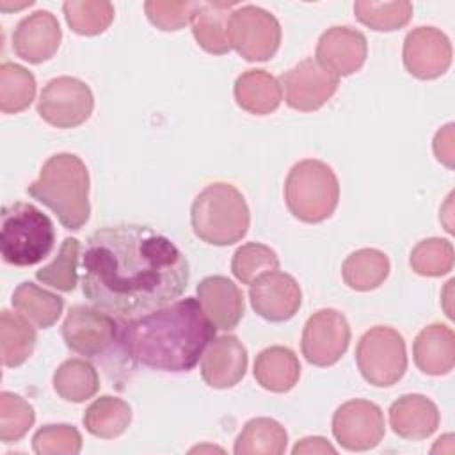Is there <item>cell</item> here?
Instances as JSON below:
<instances>
[{
    "mask_svg": "<svg viewBox=\"0 0 455 455\" xmlns=\"http://www.w3.org/2000/svg\"><path fill=\"white\" fill-rule=\"evenodd\" d=\"M82 291L98 309L133 318L176 300L188 283V261L149 226L96 229L82 256Z\"/></svg>",
    "mask_w": 455,
    "mask_h": 455,
    "instance_id": "6da1fadb",
    "label": "cell"
},
{
    "mask_svg": "<svg viewBox=\"0 0 455 455\" xmlns=\"http://www.w3.org/2000/svg\"><path fill=\"white\" fill-rule=\"evenodd\" d=\"M215 338V325L194 297L119 323L121 355L160 371H190Z\"/></svg>",
    "mask_w": 455,
    "mask_h": 455,
    "instance_id": "7a4b0ae2",
    "label": "cell"
},
{
    "mask_svg": "<svg viewBox=\"0 0 455 455\" xmlns=\"http://www.w3.org/2000/svg\"><path fill=\"white\" fill-rule=\"evenodd\" d=\"M27 194L48 206L68 229L76 231L89 220V172L73 153L50 156L43 164L39 178L27 187Z\"/></svg>",
    "mask_w": 455,
    "mask_h": 455,
    "instance_id": "3957f363",
    "label": "cell"
},
{
    "mask_svg": "<svg viewBox=\"0 0 455 455\" xmlns=\"http://www.w3.org/2000/svg\"><path fill=\"white\" fill-rule=\"evenodd\" d=\"M194 235L210 245H231L249 229L251 213L242 192L231 183H210L194 199L190 208Z\"/></svg>",
    "mask_w": 455,
    "mask_h": 455,
    "instance_id": "277c9868",
    "label": "cell"
},
{
    "mask_svg": "<svg viewBox=\"0 0 455 455\" xmlns=\"http://www.w3.org/2000/svg\"><path fill=\"white\" fill-rule=\"evenodd\" d=\"M0 251L5 263L30 267L44 259L55 243L53 222L30 203H12L0 213Z\"/></svg>",
    "mask_w": 455,
    "mask_h": 455,
    "instance_id": "5b68a950",
    "label": "cell"
},
{
    "mask_svg": "<svg viewBox=\"0 0 455 455\" xmlns=\"http://www.w3.org/2000/svg\"><path fill=\"white\" fill-rule=\"evenodd\" d=\"M284 201L290 213L302 222L329 219L339 201V183L334 171L320 160L297 162L284 181Z\"/></svg>",
    "mask_w": 455,
    "mask_h": 455,
    "instance_id": "8992f818",
    "label": "cell"
},
{
    "mask_svg": "<svg viewBox=\"0 0 455 455\" xmlns=\"http://www.w3.org/2000/svg\"><path fill=\"white\" fill-rule=\"evenodd\" d=\"M355 361L361 375L371 386L396 384L407 370L403 336L387 325L371 327L357 343Z\"/></svg>",
    "mask_w": 455,
    "mask_h": 455,
    "instance_id": "52a82bcc",
    "label": "cell"
},
{
    "mask_svg": "<svg viewBox=\"0 0 455 455\" xmlns=\"http://www.w3.org/2000/svg\"><path fill=\"white\" fill-rule=\"evenodd\" d=\"M229 43L245 60H268L279 48L281 25L258 5H242L229 18Z\"/></svg>",
    "mask_w": 455,
    "mask_h": 455,
    "instance_id": "ba28073f",
    "label": "cell"
},
{
    "mask_svg": "<svg viewBox=\"0 0 455 455\" xmlns=\"http://www.w3.org/2000/svg\"><path fill=\"white\" fill-rule=\"evenodd\" d=\"M94 96L89 85L75 76L52 78L41 91L37 114L55 128H75L89 119Z\"/></svg>",
    "mask_w": 455,
    "mask_h": 455,
    "instance_id": "9c48e42d",
    "label": "cell"
},
{
    "mask_svg": "<svg viewBox=\"0 0 455 455\" xmlns=\"http://www.w3.org/2000/svg\"><path fill=\"white\" fill-rule=\"evenodd\" d=\"M119 323L110 313L76 304L69 307L62 323V338L66 345L85 357H100L117 343Z\"/></svg>",
    "mask_w": 455,
    "mask_h": 455,
    "instance_id": "30bf717a",
    "label": "cell"
},
{
    "mask_svg": "<svg viewBox=\"0 0 455 455\" xmlns=\"http://www.w3.org/2000/svg\"><path fill=\"white\" fill-rule=\"evenodd\" d=\"M350 343V325L336 309L313 313L302 331V355L315 366H331L339 361Z\"/></svg>",
    "mask_w": 455,
    "mask_h": 455,
    "instance_id": "8fae6325",
    "label": "cell"
},
{
    "mask_svg": "<svg viewBox=\"0 0 455 455\" xmlns=\"http://www.w3.org/2000/svg\"><path fill=\"white\" fill-rule=\"evenodd\" d=\"M332 434L345 450H371L386 434L384 412L377 403L368 400L345 402L332 416Z\"/></svg>",
    "mask_w": 455,
    "mask_h": 455,
    "instance_id": "7c38bea8",
    "label": "cell"
},
{
    "mask_svg": "<svg viewBox=\"0 0 455 455\" xmlns=\"http://www.w3.org/2000/svg\"><path fill=\"white\" fill-rule=\"evenodd\" d=\"M339 78L322 68L315 59H306L281 75V89L288 107L313 112L323 107L338 91Z\"/></svg>",
    "mask_w": 455,
    "mask_h": 455,
    "instance_id": "4fadbf2b",
    "label": "cell"
},
{
    "mask_svg": "<svg viewBox=\"0 0 455 455\" xmlns=\"http://www.w3.org/2000/svg\"><path fill=\"white\" fill-rule=\"evenodd\" d=\"M451 64V43L435 27H418L405 36L403 66L419 78L432 80L448 71Z\"/></svg>",
    "mask_w": 455,
    "mask_h": 455,
    "instance_id": "5bb4252c",
    "label": "cell"
},
{
    "mask_svg": "<svg viewBox=\"0 0 455 455\" xmlns=\"http://www.w3.org/2000/svg\"><path fill=\"white\" fill-rule=\"evenodd\" d=\"M252 309L268 322H286L300 307L299 283L284 272L274 270L258 277L249 290Z\"/></svg>",
    "mask_w": 455,
    "mask_h": 455,
    "instance_id": "9a60e30c",
    "label": "cell"
},
{
    "mask_svg": "<svg viewBox=\"0 0 455 455\" xmlns=\"http://www.w3.org/2000/svg\"><path fill=\"white\" fill-rule=\"evenodd\" d=\"M366 53L368 44L363 32L350 27H331L318 39L315 60L339 78L361 69Z\"/></svg>",
    "mask_w": 455,
    "mask_h": 455,
    "instance_id": "2e32d148",
    "label": "cell"
},
{
    "mask_svg": "<svg viewBox=\"0 0 455 455\" xmlns=\"http://www.w3.org/2000/svg\"><path fill=\"white\" fill-rule=\"evenodd\" d=\"M62 39L60 25L50 11H36L25 16L12 34L14 53L30 62L39 64L55 55Z\"/></svg>",
    "mask_w": 455,
    "mask_h": 455,
    "instance_id": "e0dca14e",
    "label": "cell"
},
{
    "mask_svg": "<svg viewBox=\"0 0 455 455\" xmlns=\"http://www.w3.org/2000/svg\"><path fill=\"white\" fill-rule=\"evenodd\" d=\"M247 370V350L236 336L213 338L201 357L203 380L215 389L236 386Z\"/></svg>",
    "mask_w": 455,
    "mask_h": 455,
    "instance_id": "ac0fdd59",
    "label": "cell"
},
{
    "mask_svg": "<svg viewBox=\"0 0 455 455\" xmlns=\"http://www.w3.org/2000/svg\"><path fill=\"white\" fill-rule=\"evenodd\" d=\"M196 291L204 315L215 329L229 331L238 325L243 316V297L231 279L208 275L197 284Z\"/></svg>",
    "mask_w": 455,
    "mask_h": 455,
    "instance_id": "d6986e66",
    "label": "cell"
},
{
    "mask_svg": "<svg viewBox=\"0 0 455 455\" xmlns=\"http://www.w3.org/2000/svg\"><path fill=\"white\" fill-rule=\"evenodd\" d=\"M389 425L402 439H427L439 427V409L423 395H403L389 407Z\"/></svg>",
    "mask_w": 455,
    "mask_h": 455,
    "instance_id": "ffe728a7",
    "label": "cell"
},
{
    "mask_svg": "<svg viewBox=\"0 0 455 455\" xmlns=\"http://www.w3.org/2000/svg\"><path fill=\"white\" fill-rule=\"evenodd\" d=\"M416 366L427 375H446L455 364V334L448 325L432 323L419 331L412 345Z\"/></svg>",
    "mask_w": 455,
    "mask_h": 455,
    "instance_id": "44dd1931",
    "label": "cell"
},
{
    "mask_svg": "<svg viewBox=\"0 0 455 455\" xmlns=\"http://www.w3.org/2000/svg\"><path fill=\"white\" fill-rule=\"evenodd\" d=\"M235 2H199L190 20L197 44L208 53L222 55L231 50L229 18Z\"/></svg>",
    "mask_w": 455,
    "mask_h": 455,
    "instance_id": "7402d4cb",
    "label": "cell"
},
{
    "mask_svg": "<svg viewBox=\"0 0 455 455\" xmlns=\"http://www.w3.org/2000/svg\"><path fill=\"white\" fill-rule=\"evenodd\" d=\"M235 100L240 108L254 116H267L281 105V84L265 69H249L235 82Z\"/></svg>",
    "mask_w": 455,
    "mask_h": 455,
    "instance_id": "603a6c76",
    "label": "cell"
},
{
    "mask_svg": "<svg viewBox=\"0 0 455 455\" xmlns=\"http://www.w3.org/2000/svg\"><path fill=\"white\" fill-rule=\"evenodd\" d=\"M300 363L288 347H268L254 361V379L272 393H286L299 382Z\"/></svg>",
    "mask_w": 455,
    "mask_h": 455,
    "instance_id": "cb8c5ba5",
    "label": "cell"
},
{
    "mask_svg": "<svg viewBox=\"0 0 455 455\" xmlns=\"http://www.w3.org/2000/svg\"><path fill=\"white\" fill-rule=\"evenodd\" d=\"M12 307L39 329L52 327L64 307L62 297L52 293L32 281H23L12 293Z\"/></svg>",
    "mask_w": 455,
    "mask_h": 455,
    "instance_id": "d4e9b609",
    "label": "cell"
},
{
    "mask_svg": "<svg viewBox=\"0 0 455 455\" xmlns=\"http://www.w3.org/2000/svg\"><path fill=\"white\" fill-rule=\"evenodd\" d=\"M36 347V329L30 322L9 309L0 315V359L7 368H16L23 364L34 352Z\"/></svg>",
    "mask_w": 455,
    "mask_h": 455,
    "instance_id": "484cf974",
    "label": "cell"
},
{
    "mask_svg": "<svg viewBox=\"0 0 455 455\" xmlns=\"http://www.w3.org/2000/svg\"><path fill=\"white\" fill-rule=\"evenodd\" d=\"M288 434L272 418L249 419L235 441L236 455H281L286 450Z\"/></svg>",
    "mask_w": 455,
    "mask_h": 455,
    "instance_id": "4316f807",
    "label": "cell"
},
{
    "mask_svg": "<svg viewBox=\"0 0 455 455\" xmlns=\"http://www.w3.org/2000/svg\"><path fill=\"white\" fill-rule=\"evenodd\" d=\"M82 421L85 430L94 437L114 439L128 428L132 421V409L124 400L105 395L96 398L85 409Z\"/></svg>",
    "mask_w": 455,
    "mask_h": 455,
    "instance_id": "83f0119b",
    "label": "cell"
},
{
    "mask_svg": "<svg viewBox=\"0 0 455 455\" xmlns=\"http://www.w3.org/2000/svg\"><path fill=\"white\" fill-rule=\"evenodd\" d=\"M387 274L389 259L379 249H359L352 252L341 267L345 284L357 291H368L380 286Z\"/></svg>",
    "mask_w": 455,
    "mask_h": 455,
    "instance_id": "f1b7e54d",
    "label": "cell"
},
{
    "mask_svg": "<svg viewBox=\"0 0 455 455\" xmlns=\"http://www.w3.org/2000/svg\"><path fill=\"white\" fill-rule=\"evenodd\" d=\"M53 389L66 402H85L100 389L96 368L84 359H68L53 373Z\"/></svg>",
    "mask_w": 455,
    "mask_h": 455,
    "instance_id": "f546056e",
    "label": "cell"
},
{
    "mask_svg": "<svg viewBox=\"0 0 455 455\" xmlns=\"http://www.w3.org/2000/svg\"><path fill=\"white\" fill-rule=\"evenodd\" d=\"M34 96V75L20 64L4 62L0 66V110L4 114H18L30 107Z\"/></svg>",
    "mask_w": 455,
    "mask_h": 455,
    "instance_id": "4dcf8cb0",
    "label": "cell"
},
{
    "mask_svg": "<svg viewBox=\"0 0 455 455\" xmlns=\"http://www.w3.org/2000/svg\"><path fill=\"white\" fill-rule=\"evenodd\" d=\"M68 25L80 36H96L114 20V5L107 0H68L62 5Z\"/></svg>",
    "mask_w": 455,
    "mask_h": 455,
    "instance_id": "1f68e13d",
    "label": "cell"
},
{
    "mask_svg": "<svg viewBox=\"0 0 455 455\" xmlns=\"http://www.w3.org/2000/svg\"><path fill=\"white\" fill-rule=\"evenodd\" d=\"M355 18L379 32H393L409 23L412 18V4L411 2H368L359 0L354 4Z\"/></svg>",
    "mask_w": 455,
    "mask_h": 455,
    "instance_id": "d6a6232c",
    "label": "cell"
},
{
    "mask_svg": "<svg viewBox=\"0 0 455 455\" xmlns=\"http://www.w3.org/2000/svg\"><path fill=\"white\" fill-rule=\"evenodd\" d=\"M277 254L263 243L249 242L238 247L231 259V270L238 281L243 284H252L258 277L277 270Z\"/></svg>",
    "mask_w": 455,
    "mask_h": 455,
    "instance_id": "836d02e7",
    "label": "cell"
},
{
    "mask_svg": "<svg viewBox=\"0 0 455 455\" xmlns=\"http://www.w3.org/2000/svg\"><path fill=\"white\" fill-rule=\"evenodd\" d=\"M80 242L76 238H66L52 263L36 272L37 281L57 288L60 291H73L76 286V263H78Z\"/></svg>",
    "mask_w": 455,
    "mask_h": 455,
    "instance_id": "e575fe53",
    "label": "cell"
},
{
    "mask_svg": "<svg viewBox=\"0 0 455 455\" xmlns=\"http://www.w3.org/2000/svg\"><path fill=\"white\" fill-rule=\"evenodd\" d=\"M411 267L427 277L444 275L453 268V245L444 238L421 240L411 252Z\"/></svg>",
    "mask_w": 455,
    "mask_h": 455,
    "instance_id": "d590c367",
    "label": "cell"
},
{
    "mask_svg": "<svg viewBox=\"0 0 455 455\" xmlns=\"http://www.w3.org/2000/svg\"><path fill=\"white\" fill-rule=\"evenodd\" d=\"M36 421L34 407L20 395L0 393V439L4 443L20 441Z\"/></svg>",
    "mask_w": 455,
    "mask_h": 455,
    "instance_id": "8d00e7d4",
    "label": "cell"
},
{
    "mask_svg": "<svg viewBox=\"0 0 455 455\" xmlns=\"http://www.w3.org/2000/svg\"><path fill=\"white\" fill-rule=\"evenodd\" d=\"M32 448L39 455H76L82 435L71 425H44L34 434Z\"/></svg>",
    "mask_w": 455,
    "mask_h": 455,
    "instance_id": "74e56055",
    "label": "cell"
},
{
    "mask_svg": "<svg viewBox=\"0 0 455 455\" xmlns=\"http://www.w3.org/2000/svg\"><path fill=\"white\" fill-rule=\"evenodd\" d=\"M199 2H169V0H148L144 11L148 20L160 30H180L190 23Z\"/></svg>",
    "mask_w": 455,
    "mask_h": 455,
    "instance_id": "f35d334b",
    "label": "cell"
},
{
    "mask_svg": "<svg viewBox=\"0 0 455 455\" xmlns=\"http://www.w3.org/2000/svg\"><path fill=\"white\" fill-rule=\"evenodd\" d=\"M453 123H448L446 126H443L435 137H434V155L435 158L444 164L448 169L453 167V160H455V137H453Z\"/></svg>",
    "mask_w": 455,
    "mask_h": 455,
    "instance_id": "ab89813d",
    "label": "cell"
},
{
    "mask_svg": "<svg viewBox=\"0 0 455 455\" xmlns=\"http://www.w3.org/2000/svg\"><path fill=\"white\" fill-rule=\"evenodd\" d=\"M293 455H300V453H336V448L325 439V437H318V435H313V437H304L300 439L293 450H291Z\"/></svg>",
    "mask_w": 455,
    "mask_h": 455,
    "instance_id": "60d3db41",
    "label": "cell"
}]
</instances>
